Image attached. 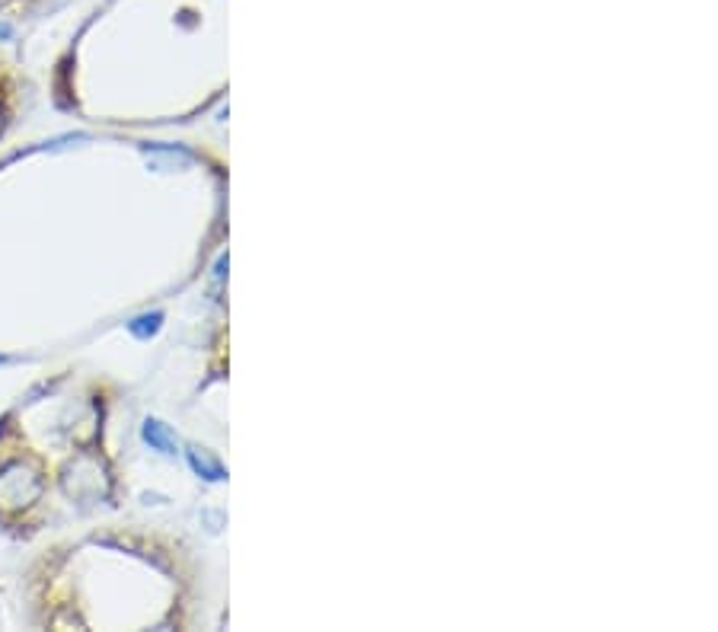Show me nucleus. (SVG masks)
Instances as JSON below:
<instances>
[{
	"instance_id": "nucleus-1",
	"label": "nucleus",
	"mask_w": 718,
	"mask_h": 632,
	"mask_svg": "<svg viewBox=\"0 0 718 632\" xmlns=\"http://www.w3.org/2000/svg\"><path fill=\"white\" fill-rule=\"evenodd\" d=\"M144 441L151 444V447H157L160 454H173V437L166 435V425L157 422V418L144 422Z\"/></svg>"
},
{
	"instance_id": "nucleus-2",
	"label": "nucleus",
	"mask_w": 718,
	"mask_h": 632,
	"mask_svg": "<svg viewBox=\"0 0 718 632\" xmlns=\"http://www.w3.org/2000/svg\"><path fill=\"white\" fill-rule=\"evenodd\" d=\"M160 320H164V316H160V313H151V316H137V320L131 323L128 329L137 336V339H151V336L160 329Z\"/></svg>"
},
{
	"instance_id": "nucleus-3",
	"label": "nucleus",
	"mask_w": 718,
	"mask_h": 632,
	"mask_svg": "<svg viewBox=\"0 0 718 632\" xmlns=\"http://www.w3.org/2000/svg\"><path fill=\"white\" fill-rule=\"evenodd\" d=\"M189 460H192V466H195L198 473H208V479H221V477H224V469L217 466V463H204L202 456L195 454V450H192V454H189Z\"/></svg>"
}]
</instances>
